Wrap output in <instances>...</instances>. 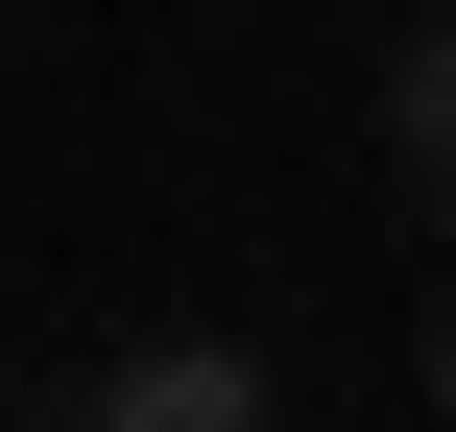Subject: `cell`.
Segmentation results:
<instances>
[{
	"instance_id": "obj_1",
	"label": "cell",
	"mask_w": 456,
	"mask_h": 432,
	"mask_svg": "<svg viewBox=\"0 0 456 432\" xmlns=\"http://www.w3.org/2000/svg\"><path fill=\"white\" fill-rule=\"evenodd\" d=\"M72 432H289V409H265V361H240V337H144V361H96V385H72Z\"/></svg>"
},
{
	"instance_id": "obj_2",
	"label": "cell",
	"mask_w": 456,
	"mask_h": 432,
	"mask_svg": "<svg viewBox=\"0 0 456 432\" xmlns=\"http://www.w3.org/2000/svg\"><path fill=\"white\" fill-rule=\"evenodd\" d=\"M385 168L456 216V24H433V48H385Z\"/></svg>"
},
{
	"instance_id": "obj_3",
	"label": "cell",
	"mask_w": 456,
	"mask_h": 432,
	"mask_svg": "<svg viewBox=\"0 0 456 432\" xmlns=\"http://www.w3.org/2000/svg\"><path fill=\"white\" fill-rule=\"evenodd\" d=\"M433 409H456V289H433Z\"/></svg>"
}]
</instances>
